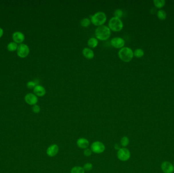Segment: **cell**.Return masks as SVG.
<instances>
[{
  "instance_id": "19",
  "label": "cell",
  "mask_w": 174,
  "mask_h": 173,
  "mask_svg": "<svg viewBox=\"0 0 174 173\" xmlns=\"http://www.w3.org/2000/svg\"><path fill=\"white\" fill-rule=\"evenodd\" d=\"M157 16L160 20L163 21L167 18V13L163 10L161 9L157 12Z\"/></svg>"
},
{
  "instance_id": "14",
  "label": "cell",
  "mask_w": 174,
  "mask_h": 173,
  "mask_svg": "<svg viewBox=\"0 0 174 173\" xmlns=\"http://www.w3.org/2000/svg\"><path fill=\"white\" fill-rule=\"evenodd\" d=\"M82 53L83 55L87 59H92L95 56L94 51L91 48L88 47H85L82 49Z\"/></svg>"
},
{
  "instance_id": "20",
  "label": "cell",
  "mask_w": 174,
  "mask_h": 173,
  "mask_svg": "<svg viewBox=\"0 0 174 173\" xmlns=\"http://www.w3.org/2000/svg\"><path fill=\"white\" fill-rule=\"evenodd\" d=\"M133 55L135 57L137 58H141L144 55V51L142 49L137 48L133 52Z\"/></svg>"
},
{
  "instance_id": "10",
  "label": "cell",
  "mask_w": 174,
  "mask_h": 173,
  "mask_svg": "<svg viewBox=\"0 0 174 173\" xmlns=\"http://www.w3.org/2000/svg\"><path fill=\"white\" fill-rule=\"evenodd\" d=\"M12 38L14 42H15L17 44H20L23 43V42L25 40V36L22 32L16 31L13 33Z\"/></svg>"
},
{
  "instance_id": "11",
  "label": "cell",
  "mask_w": 174,
  "mask_h": 173,
  "mask_svg": "<svg viewBox=\"0 0 174 173\" xmlns=\"http://www.w3.org/2000/svg\"><path fill=\"white\" fill-rule=\"evenodd\" d=\"M161 168L165 173H173L174 172V166L173 164L169 162H163L161 164Z\"/></svg>"
},
{
  "instance_id": "8",
  "label": "cell",
  "mask_w": 174,
  "mask_h": 173,
  "mask_svg": "<svg viewBox=\"0 0 174 173\" xmlns=\"http://www.w3.org/2000/svg\"><path fill=\"white\" fill-rule=\"evenodd\" d=\"M111 45L117 49H121L124 47L125 42L121 37H116L113 38L110 41Z\"/></svg>"
},
{
  "instance_id": "18",
  "label": "cell",
  "mask_w": 174,
  "mask_h": 173,
  "mask_svg": "<svg viewBox=\"0 0 174 173\" xmlns=\"http://www.w3.org/2000/svg\"><path fill=\"white\" fill-rule=\"evenodd\" d=\"M153 3L156 8L160 9L164 7L165 1V0H154Z\"/></svg>"
},
{
  "instance_id": "3",
  "label": "cell",
  "mask_w": 174,
  "mask_h": 173,
  "mask_svg": "<svg viewBox=\"0 0 174 173\" xmlns=\"http://www.w3.org/2000/svg\"><path fill=\"white\" fill-rule=\"evenodd\" d=\"M119 57L122 61L126 63L130 62L133 57V51L132 49L128 47H124L118 52Z\"/></svg>"
},
{
  "instance_id": "24",
  "label": "cell",
  "mask_w": 174,
  "mask_h": 173,
  "mask_svg": "<svg viewBox=\"0 0 174 173\" xmlns=\"http://www.w3.org/2000/svg\"><path fill=\"white\" fill-rule=\"evenodd\" d=\"M114 15L115 17L120 18L123 15V11L121 9H117L114 11Z\"/></svg>"
},
{
  "instance_id": "23",
  "label": "cell",
  "mask_w": 174,
  "mask_h": 173,
  "mask_svg": "<svg viewBox=\"0 0 174 173\" xmlns=\"http://www.w3.org/2000/svg\"><path fill=\"white\" fill-rule=\"evenodd\" d=\"M120 143L121 145L122 146H123V147H125L126 146L128 145V144L129 143V140L128 137L126 136L122 137V139H121V142Z\"/></svg>"
},
{
  "instance_id": "5",
  "label": "cell",
  "mask_w": 174,
  "mask_h": 173,
  "mask_svg": "<svg viewBox=\"0 0 174 173\" xmlns=\"http://www.w3.org/2000/svg\"><path fill=\"white\" fill-rule=\"evenodd\" d=\"M30 51V48L27 44L21 43L18 45L16 53L19 57L24 59L27 57L28 55H29Z\"/></svg>"
},
{
  "instance_id": "25",
  "label": "cell",
  "mask_w": 174,
  "mask_h": 173,
  "mask_svg": "<svg viewBox=\"0 0 174 173\" xmlns=\"http://www.w3.org/2000/svg\"><path fill=\"white\" fill-rule=\"evenodd\" d=\"M32 110L33 112L34 113L38 114V113H39V112H40L41 109H40V107L39 105H37L36 104V105H35L32 106Z\"/></svg>"
},
{
  "instance_id": "1",
  "label": "cell",
  "mask_w": 174,
  "mask_h": 173,
  "mask_svg": "<svg viewBox=\"0 0 174 173\" xmlns=\"http://www.w3.org/2000/svg\"><path fill=\"white\" fill-rule=\"evenodd\" d=\"M95 36L98 40L105 41L110 38L111 35V30L108 26L103 25L98 27L95 31Z\"/></svg>"
},
{
  "instance_id": "26",
  "label": "cell",
  "mask_w": 174,
  "mask_h": 173,
  "mask_svg": "<svg viewBox=\"0 0 174 173\" xmlns=\"http://www.w3.org/2000/svg\"><path fill=\"white\" fill-rule=\"evenodd\" d=\"M36 85V84L35 81H30L27 83V87L28 88L31 89H33Z\"/></svg>"
},
{
  "instance_id": "28",
  "label": "cell",
  "mask_w": 174,
  "mask_h": 173,
  "mask_svg": "<svg viewBox=\"0 0 174 173\" xmlns=\"http://www.w3.org/2000/svg\"><path fill=\"white\" fill-rule=\"evenodd\" d=\"M92 153V151L91 149L86 148V149H85V150L84 151V154L86 156L88 157V156H90V155H91Z\"/></svg>"
},
{
  "instance_id": "16",
  "label": "cell",
  "mask_w": 174,
  "mask_h": 173,
  "mask_svg": "<svg viewBox=\"0 0 174 173\" xmlns=\"http://www.w3.org/2000/svg\"><path fill=\"white\" fill-rule=\"evenodd\" d=\"M98 44V40L95 37L90 38L88 41V45L90 48H94L96 47Z\"/></svg>"
},
{
  "instance_id": "2",
  "label": "cell",
  "mask_w": 174,
  "mask_h": 173,
  "mask_svg": "<svg viewBox=\"0 0 174 173\" xmlns=\"http://www.w3.org/2000/svg\"><path fill=\"white\" fill-rule=\"evenodd\" d=\"M106 19L107 17L104 12L98 11L91 16L90 20L94 25L99 27L105 23Z\"/></svg>"
},
{
  "instance_id": "29",
  "label": "cell",
  "mask_w": 174,
  "mask_h": 173,
  "mask_svg": "<svg viewBox=\"0 0 174 173\" xmlns=\"http://www.w3.org/2000/svg\"><path fill=\"white\" fill-rule=\"evenodd\" d=\"M4 35V30L2 27H0V38L3 36Z\"/></svg>"
},
{
  "instance_id": "22",
  "label": "cell",
  "mask_w": 174,
  "mask_h": 173,
  "mask_svg": "<svg viewBox=\"0 0 174 173\" xmlns=\"http://www.w3.org/2000/svg\"><path fill=\"white\" fill-rule=\"evenodd\" d=\"M71 173H85V170L82 166H74L71 169Z\"/></svg>"
},
{
  "instance_id": "27",
  "label": "cell",
  "mask_w": 174,
  "mask_h": 173,
  "mask_svg": "<svg viewBox=\"0 0 174 173\" xmlns=\"http://www.w3.org/2000/svg\"><path fill=\"white\" fill-rule=\"evenodd\" d=\"M84 169L85 171H90L93 168V165L91 163L88 162L85 164V165L84 166Z\"/></svg>"
},
{
  "instance_id": "31",
  "label": "cell",
  "mask_w": 174,
  "mask_h": 173,
  "mask_svg": "<svg viewBox=\"0 0 174 173\" xmlns=\"http://www.w3.org/2000/svg\"><path fill=\"white\" fill-rule=\"evenodd\" d=\"M173 165H174V164H173Z\"/></svg>"
},
{
  "instance_id": "15",
  "label": "cell",
  "mask_w": 174,
  "mask_h": 173,
  "mask_svg": "<svg viewBox=\"0 0 174 173\" xmlns=\"http://www.w3.org/2000/svg\"><path fill=\"white\" fill-rule=\"evenodd\" d=\"M77 145L80 149H86L89 145V142L87 139L81 138L78 139L77 141Z\"/></svg>"
},
{
  "instance_id": "21",
  "label": "cell",
  "mask_w": 174,
  "mask_h": 173,
  "mask_svg": "<svg viewBox=\"0 0 174 173\" xmlns=\"http://www.w3.org/2000/svg\"><path fill=\"white\" fill-rule=\"evenodd\" d=\"M80 23V25H82V27H89L90 25L91 21V20L89 18H84L82 19H81Z\"/></svg>"
},
{
  "instance_id": "17",
  "label": "cell",
  "mask_w": 174,
  "mask_h": 173,
  "mask_svg": "<svg viewBox=\"0 0 174 173\" xmlns=\"http://www.w3.org/2000/svg\"><path fill=\"white\" fill-rule=\"evenodd\" d=\"M18 46L17 44L14 42V41H12L8 44L7 46V50L10 52H14L17 50V49L18 48Z\"/></svg>"
},
{
  "instance_id": "7",
  "label": "cell",
  "mask_w": 174,
  "mask_h": 173,
  "mask_svg": "<svg viewBox=\"0 0 174 173\" xmlns=\"http://www.w3.org/2000/svg\"><path fill=\"white\" fill-rule=\"evenodd\" d=\"M105 147L102 142L99 141L94 142L92 144L91 149L93 152L96 154H100L105 150Z\"/></svg>"
},
{
  "instance_id": "4",
  "label": "cell",
  "mask_w": 174,
  "mask_h": 173,
  "mask_svg": "<svg viewBox=\"0 0 174 173\" xmlns=\"http://www.w3.org/2000/svg\"><path fill=\"white\" fill-rule=\"evenodd\" d=\"M108 27L114 32H119L123 28V23L120 18L112 17L108 21Z\"/></svg>"
},
{
  "instance_id": "13",
  "label": "cell",
  "mask_w": 174,
  "mask_h": 173,
  "mask_svg": "<svg viewBox=\"0 0 174 173\" xmlns=\"http://www.w3.org/2000/svg\"><path fill=\"white\" fill-rule=\"evenodd\" d=\"M46 88L40 85H37L33 89V93H34L37 96H43L46 95Z\"/></svg>"
},
{
  "instance_id": "9",
  "label": "cell",
  "mask_w": 174,
  "mask_h": 173,
  "mask_svg": "<svg viewBox=\"0 0 174 173\" xmlns=\"http://www.w3.org/2000/svg\"><path fill=\"white\" fill-rule=\"evenodd\" d=\"M25 100L28 105L34 106L36 105L38 98L34 93H28L25 96Z\"/></svg>"
},
{
  "instance_id": "12",
  "label": "cell",
  "mask_w": 174,
  "mask_h": 173,
  "mask_svg": "<svg viewBox=\"0 0 174 173\" xmlns=\"http://www.w3.org/2000/svg\"><path fill=\"white\" fill-rule=\"evenodd\" d=\"M59 149V146L57 144H53L48 147L46 150V153L50 157H54L57 154Z\"/></svg>"
},
{
  "instance_id": "30",
  "label": "cell",
  "mask_w": 174,
  "mask_h": 173,
  "mask_svg": "<svg viewBox=\"0 0 174 173\" xmlns=\"http://www.w3.org/2000/svg\"><path fill=\"white\" fill-rule=\"evenodd\" d=\"M114 148L116 150H118L121 148H120V146H119V144H116L114 145Z\"/></svg>"
},
{
  "instance_id": "6",
  "label": "cell",
  "mask_w": 174,
  "mask_h": 173,
  "mask_svg": "<svg viewBox=\"0 0 174 173\" xmlns=\"http://www.w3.org/2000/svg\"><path fill=\"white\" fill-rule=\"evenodd\" d=\"M130 152L128 149L123 147L120 148L117 152V157L120 160L126 162L130 157Z\"/></svg>"
}]
</instances>
